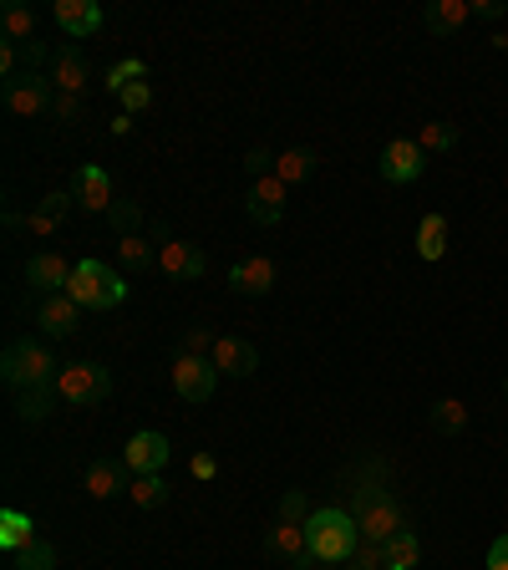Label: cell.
Wrapping results in <instances>:
<instances>
[{
  "label": "cell",
  "mask_w": 508,
  "mask_h": 570,
  "mask_svg": "<svg viewBox=\"0 0 508 570\" xmlns=\"http://www.w3.org/2000/svg\"><path fill=\"white\" fill-rule=\"evenodd\" d=\"M346 494H351V519H357L361 540L386 545L392 535L407 529V510H402L397 494L382 484V463H371V479H357V489H346Z\"/></svg>",
  "instance_id": "cell-1"
},
{
  "label": "cell",
  "mask_w": 508,
  "mask_h": 570,
  "mask_svg": "<svg viewBox=\"0 0 508 570\" xmlns=\"http://www.w3.org/2000/svg\"><path fill=\"white\" fill-rule=\"evenodd\" d=\"M305 540H311V556L326 560V566H346V560L357 556L361 545V529L357 519H351V510H311V519H305Z\"/></svg>",
  "instance_id": "cell-2"
},
{
  "label": "cell",
  "mask_w": 508,
  "mask_h": 570,
  "mask_svg": "<svg viewBox=\"0 0 508 570\" xmlns=\"http://www.w3.org/2000/svg\"><path fill=\"white\" fill-rule=\"evenodd\" d=\"M61 367H67V362H56V351L46 347V342H31V336L11 342V347H5V357H0V377H5L15 392L52 388L56 377H61Z\"/></svg>",
  "instance_id": "cell-3"
},
{
  "label": "cell",
  "mask_w": 508,
  "mask_h": 570,
  "mask_svg": "<svg viewBox=\"0 0 508 570\" xmlns=\"http://www.w3.org/2000/svg\"><path fill=\"white\" fill-rule=\"evenodd\" d=\"M67 295L82 311H112V306H123L127 301V286H123V276H112V265L82 260L77 265V276H71V286H67Z\"/></svg>",
  "instance_id": "cell-4"
},
{
  "label": "cell",
  "mask_w": 508,
  "mask_h": 570,
  "mask_svg": "<svg viewBox=\"0 0 508 570\" xmlns=\"http://www.w3.org/2000/svg\"><path fill=\"white\" fill-rule=\"evenodd\" d=\"M56 392H61V403H71V407H97L112 398V372L97 362H67L61 377H56Z\"/></svg>",
  "instance_id": "cell-5"
},
{
  "label": "cell",
  "mask_w": 508,
  "mask_h": 570,
  "mask_svg": "<svg viewBox=\"0 0 508 570\" xmlns=\"http://www.w3.org/2000/svg\"><path fill=\"white\" fill-rule=\"evenodd\" d=\"M5 108H11L15 118H42V112H52L56 108L52 77H42V71H21V77H11V82H5Z\"/></svg>",
  "instance_id": "cell-6"
},
{
  "label": "cell",
  "mask_w": 508,
  "mask_h": 570,
  "mask_svg": "<svg viewBox=\"0 0 508 570\" xmlns=\"http://www.w3.org/2000/svg\"><path fill=\"white\" fill-rule=\"evenodd\" d=\"M214 382H219V367L208 362V357H173V392H179L183 403H208L214 398Z\"/></svg>",
  "instance_id": "cell-7"
},
{
  "label": "cell",
  "mask_w": 508,
  "mask_h": 570,
  "mask_svg": "<svg viewBox=\"0 0 508 570\" xmlns=\"http://www.w3.org/2000/svg\"><path fill=\"white\" fill-rule=\"evenodd\" d=\"M71 276H77V265H67L56 250H36V255L26 260V286L42 295V301H46V295H61V291H67Z\"/></svg>",
  "instance_id": "cell-8"
},
{
  "label": "cell",
  "mask_w": 508,
  "mask_h": 570,
  "mask_svg": "<svg viewBox=\"0 0 508 570\" xmlns=\"http://www.w3.org/2000/svg\"><path fill=\"white\" fill-rule=\"evenodd\" d=\"M208 270V255L193 245V239H168L158 245V276L168 280H199Z\"/></svg>",
  "instance_id": "cell-9"
},
{
  "label": "cell",
  "mask_w": 508,
  "mask_h": 570,
  "mask_svg": "<svg viewBox=\"0 0 508 570\" xmlns=\"http://www.w3.org/2000/svg\"><path fill=\"white\" fill-rule=\"evenodd\" d=\"M427 168V154L417 148V138H392L382 148V179L386 183H417Z\"/></svg>",
  "instance_id": "cell-10"
},
{
  "label": "cell",
  "mask_w": 508,
  "mask_h": 570,
  "mask_svg": "<svg viewBox=\"0 0 508 570\" xmlns=\"http://www.w3.org/2000/svg\"><path fill=\"white\" fill-rule=\"evenodd\" d=\"M168 454H173V448H168V438H163V433L143 428V433H133V438H127L123 463H127V469H133V479H138V473H158V469H163V463H168Z\"/></svg>",
  "instance_id": "cell-11"
},
{
  "label": "cell",
  "mask_w": 508,
  "mask_h": 570,
  "mask_svg": "<svg viewBox=\"0 0 508 570\" xmlns=\"http://www.w3.org/2000/svg\"><path fill=\"white\" fill-rule=\"evenodd\" d=\"M264 550L280 560H290L295 570H311L316 556H311V540H305V525H290V519H275V529L264 535Z\"/></svg>",
  "instance_id": "cell-12"
},
{
  "label": "cell",
  "mask_w": 508,
  "mask_h": 570,
  "mask_svg": "<svg viewBox=\"0 0 508 570\" xmlns=\"http://www.w3.org/2000/svg\"><path fill=\"white\" fill-rule=\"evenodd\" d=\"M285 194H290V183H280L275 174H264V179L249 183V220L255 224H280L285 220Z\"/></svg>",
  "instance_id": "cell-13"
},
{
  "label": "cell",
  "mask_w": 508,
  "mask_h": 570,
  "mask_svg": "<svg viewBox=\"0 0 508 570\" xmlns=\"http://www.w3.org/2000/svg\"><path fill=\"white\" fill-rule=\"evenodd\" d=\"M275 280H280V270H275V260H270V255H245V260H234V270H229V286L239 295L275 291Z\"/></svg>",
  "instance_id": "cell-14"
},
{
  "label": "cell",
  "mask_w": 508,
  "mask_h": 570,
  "mask_svg": "<svg viewBox=\"0 0 508 570\" xmlns=\"http://www.w3.org/2000/svg\"><path fill=\"white\" fill-rule=\"evenodd\" d=\"M127 463L123 459H92L87 463V473H82V489L92 494V500H112V494H127Z\"/></svg>",
  "instance_id": "cell-15"
},
{
  "label": "cell",
  "mask_w": 508,
  "mask_h": 570,
  "mask_svg": "<svg viewBox=\"0 0 508 570\" xmlns=\"http://www.w3.org/2000/svg\"><path fill=\"white\" fill-rule=\"evenodd\" d=\"M52 15L71 42H82V36H97V31H102V5H97V0H56Z\"/></svg>",
  "instance_id": "cell-16"
},
{
  "label": "cell",
  "mask_w": 508,
  "mask_h": 570,
  "mask_svg": "<svg viewBox=\"0 0 508 570\" xmlns=\"http://www.w3.org/2000/svg\"><path fill=\"white\" fill-rule=\"evenodd\" d=\"M36 326H42L46 336H71L77 326H82V306H77L67 291L46 295V301H36Z\"/></svg>",
  "instance_id": "cell-17"
},
{
  "label": "cell",
  "mask_w": 508,
  "mask_h": 570,
  "mask_svg": "<svg viewBox=\"0 0 508 570\" xmlns=\"http://www.w3.org/2000/svg\"><path fill=\"white\" fill-rule=\"evenodd\" d=\"M71 189H77V204L92 209V214H108L112 209V174L97 164H82L77 168V179H71Z\"/></svg>",
  "instance_id": "cell-18"
},
{
  "label": "cell",
  "mask_w": 508,
  "mask_h": 570,
  "mask_svg": "<svg viewBox=\"0 0 508 570\" xmlns=\"http://www.w3.org/2000/svg\"><path fill=\"white\" fill-rule=\"evenodd\" d=\"M208 362L219 367L224 377H249L255 367H260V351L249 347V342H239V336H219V342H214V357H208Z\"/></svg>",
  "instance_id": "cell-19"
},
{
  "label": "cell",
  "mask_w": 508,
  "mask_h": 570,
  "mask_svg": "<svg viewBox=\"0 0 508 570\" xmlns=\"http://www.w3.org/2000/svg\"><path fill=\"white\" fill-rule=\"evenodd\" d=\"M467 21H473V5L467 0H427V11H422V26L432 36H458Z\"/></svg>",
  "instance_id": "cell-20"
},
{
  "label": "cell",
  "mask_w": 508,
  "mask_h": 570,
  "mask_svg": "<svg viewBox=\"0 0 508 570\" xmlns=\"http://www.w3.org/2000/svg\"><path fill=\"white\" fill-rule=\"evenodd\" d=\"M87 56L82 52H71V46H61V52L52 56V87L56 92H67V98H82V87H87Z\"/></svg>",
  "instance_id": "cell-21"
},
{
  "label": "cell",
  "mask_w": 508,
  "mask_h": 570,
  "mask_svg": "<svg viewBox=\"0 0 508 570\" xmlns=\"http://www.w3.org/2000/svg\"><path fill=\"white\" fill-rule=\"evenodd\" d=\"M417 255L427 265H438L448 255V220L442 214H422V224H417Z\"/></svg>",
  "instance_id": "cell-22"
},
{
  "label": "cell",
  "mask_w": 508,
  "mask_h": 570,
  "mask_svg": "<svg viewBox=\"0 0 508 570\" xmlns=\"http://www.w3.org/2000/svg\"><path fill=\"white\" fill-rule=\"evenodd\" d=\"M0 31H5V42L11 46H26V42H36V11L31 5H5L0 11Z\"/></svg>",
  "instance_id": "cell-23"
},
{
  "label": "cell",
  "mask_w": 508,
  "mask_h": 570,
  "mask_svg": "<svg viewBox=\"0 0 508 570\" xmlns=\"http://www.w3.org/2000/svg\"><path fill=\"white\" fill-rule=\"evenodd\" d=\"M31 540H36V519L21 515V510H0V545L15 556V550H26Z\"/></svg>",
  "instance_id": "cell-24"
},
{
  "label": "cell",
  "mask_w": 508,
  "mask_h": 570,
  "mask_svg": "<svg viewBox=\"0 0 508 570\" xmlns=\"http://www.w3.org/2000/svg\"><path fill=\"white\" fill-rule=\"evenodd\" d=\"M56 398H61V392H56V382H52V388H26L21 398H15V417H21V423H46Z\"/></svg>",
  "instance_id": "cell-25"
},
{
  "label": "cell",
  "mask_w": 508,
  "mask_h": 570,
  "mask_svg": "<svg viewBox=\"0 0 508 570\" xmlns=\"http://www.w3.org/2000/svg\"><path fill=\"white\" fill-rule=\"evenodd\" d=\"M316 174V154L311 148H285V154L275 158V179L280 183H305Z\"/></svg>",
  "instance_id": "cell-26"
},
{
  "label": "cell",
  "mask_w": 508,
  "mask_h": 570,
  "mask_svg": "<svg viewBox=\"0 0 508 570\" xmlns=\"http://www.w3.org/2000/svg\"><path fill=\"white\" fill-rule=\"evenodd\" d=\"M417 560H422V540L413 529H402V535L386 540V570H417Z\"/></svg>",
  "instance_id": "cell-27"
},
{
  "label": "cell",
  "mask_w": 508,
  "mask_h": 570,
  "mask_svg": "<svg viewBox=\"0 0 508 570\" xmlns=\"http://www.w3.org/2000/svg\"><path fill=\"white\" fill-rule=\"evenodd\" d=\"M117 260H123V270H153V265H158V255H153V239L123 235V239H117Z\"/></svg>",
  "instance_id": "cell-28"
},
{
  "label": "cell",
  "mask_w": 508,
  "mask_h": 570,
  "mask_svg": "<svg viewBox=\"0 0 508 570\" xmlns=\"http://www.w3.org/2000/svg\"><path fill=\"white\" fill-rule=\"evenodd\" d=\"M127 494H133V504H138V510H163V504H168V484L158 479V473H138Z\"/></svg>",
  "instance_id": "cell-29"
},
{
  "label": "cell",
  "mask_w": 508,
  "mask_h": 570,
  "mask_svg": "<svg viewBox=\"0 0 508 570\" xmlns=\"http://www.w3.org/2000/svg\"><path fill=\"white\" fill-rule=\"evenodd\" d=\"M432 428L448 433V438H458V433L467 428V407L458 403V398H442V403L432 407Z\"/></svg>",
  "instance_id": "cell-30"
},
{
  "label": "cell",
  "mask_w": 508,
  "mask_h": 570,
  "mask_svg": "<svg viewBox=\"0 0 508 570\" xmlns=\"http://www.w3.org/2000/svg\"><path fill=\"white\" fill-rule=\"evenodd\" d=\"M417 148H422V154H448V148H458V127L453 123H422Z\"/></svg>",
  "instance_id": "cell-31"
},
{
  "label": "cell",
  "mask_w": 508,
  "mask_h": 570,
  "mask_svg": "<svg viewBox=\"0 0 508 570\" xmlns=\"http://www.w3.org/2000/svg\"><path fill=\"white\" fill-rule=\"evenodd\" d=\"M15 570H56V550L36 535L26 550H15Z\"/></svg>",
  "instance_id": "cell-32"
},
{
  "label": "cell",
  "mask_w": 508,
  "mask_h": 570,
  "mask_svg": "<svg viewBox=\"0 0 508 570\" xmlns=\"http://www.w3.org/2000/svg\"><path fill=\"white\" fill-rule=\"evenodd\" d=\"M133 82H148V62H138V56H123V62L108 71V87H112V92H123V87H133Z\"/></svg>",
  "instance_id": "cell-33"
},
{
  "label": "cell",
  "mask_w": 508,
  "mask_h": 570,
  "mask_svg": "<svg viewBox=\"0 0 508 570\" xmlns=\"http://www.w3.org/2000/svg\"><path fill=\"white\" fill-rule=\"evenodd\" d=\"M5 224H11V230H31V235H56V224L61 220H52V214H42V209H31V214H5Z\"/></svg>",
  "instance_id": "cell-34"
},
{
  "label": "cell",
  "mask_w": 508,
  "mask_h": 570,
  "mask_svg": "<svg viewBox=\"0 0 508 570\" xmlns=\"http://www.w3.org/2000/svg\"><path fill=\"white\" fill-rule=\"evenodd\" d=\"M112 224H117V235H138V224H143V209L133 204V199H117V204L108 209Z\"/></svg>",
  "instance_id": "cell-35"
},
{
  "label": "cell",
  "mask_w": 508,
  "mask_h": 570,
  "mask_svg": "<svg viewBox=\"0 0 508 570\" xmlns=\"http://www.w3.org/2000/svg\"><path fill=\"white\" fill-rule=\"evenodd\" d=\"M351 570H386V545H376V540H361L357 545V556L346 560Z\"/></svg>",
  "instance_id": "cell-36"
},
{
  "label": "cell",
  "mask_w": 508,
  "mask_h": 570,
  "mask_svg": "<svg viewBox=\"0 0 508 570\" xmlns=\"http://www.w3.org/2000/svg\"><path fill=\"white\" fill-rule=\"evenodd\" d=\"M280 519H290V525H305L311 519V500H305L301 489H285L280 494Z\"/></svg>",
  "instance_id": "cell-37"
},
{
  "label": "cell",
  "mask_w": 508,
  "mask_h": 570,
  "mask_svg": "<svg viewBox=\"0 0 508 570\" xmlns=\"http://www.w3.org/2000/svg\"><path fill=\"white\" fill-rule=\"evenodd\" d=\"M214 342H219L214 332H204V326H189V332H183V357H214Z\"/></svg>",
  "instance_id": "cell-38"
},
{
  "label": "cell",
  "mask_w": 508,
  "mask_h": 570,
  "mask_svg": "<svg viewBox=\"0 0 508 570\" xmlns=\"http://www.w3.org/2000/svg\"><path fill=\"white\" fill-rule=\"evenodd\" d=\"M117 98H123V112H127V118H138L143 108H153V82H133V87H123Z\"/></svg>",
  "instance_id": "cell-39"
},
{
  "label": "cell",
  "mask_w": 508,
  "mask_h": 570,
  "mask_svg": "<svg viewBox=\"0 0 508 570\" xmlns=\"http://www.w3.org/2000/svg\"><path fill=\"white\" fill-rule=\"evenodd\" d=\"M275 158H280V154H270V148H249V154H245L249 179H264V174H275Z\"/></svg>",
  "instance_id": "cell-40"
},
{
  "label": "cell",
  "mask_w": 508,
  "mask_h": 570,
  "mask_svg": "<svg viewBox=\"0 0 508 570\" xmlns=\"http://www.w3.org/2000/svg\"><path fill=\"white\" fill-rule=\"evenodd\" d=\"M36 209H42V214H52V220H67V209H71V194H61V189H52V194H46V199H42V204H36Z\"/></svg>",
  "instance_id": "cell-41"
},
{
  "label": "cell",
  "mask_w": 508,
  "mask_h": 570,
  "mask_svg": "<svg viewBox=\"0 0 508 570\" xmlns=\"http://www.w3.org/2000/svg\"><path fill=\"white\" fill-rule=\"evenodd\" d=\"M189 473H193V479H204V484H208V479L219 473V459H214V454H193V459H189Z\"/></svg>",
  "instance_id": "cell-42"
},
{
  "label": "cell",
  "mask_w": 508,
  "mask_h": 570,
  "mask_svg": "<svg viewBox=\"0 0 508 570\" xmlns=\"http://www.w3.org/2000/svg\"><path fill=\"white\" fill-rule=\"evenodd\" d=\"M0 77L11 82V77H21V52H15L11 42H0Z\"/></svg>",
  "instance_id": "cell-43"
},
{
  "label": "cell",
  "mask_w": 508,
  "mask_h": 570,
  "mask_svg": "<svg viewBox=\"0 0 508 570\" xmlns=\"http://www.w3.org/2000/svg\"><path fill=\"white\" fill-rule=\"evenodd\" d=\"M56 118H61V123H77V118H82V98H67V92H56Z\"/></svg>",
  "instance_id": "cell-44"
},
{
  "label": "cell",
  "mask_w": 508,
  "mask_h": 570,
  "mask_svg": "<svg viewBox=\"0 0 508 570\" xmlns=\"http://www.w3.org/2000/svg\"><path fill=\"white\" fill-rule=\"evenodd\" d=\"M488 570H508V535H498L494 545H488V560H483Z\"/></svg>",
  "instance_id": "cell-45"
},
{
  "label": "cell",
  "mask_w": 508,
  "mask_h": 570,
  "mask_svg": "<svg viewBox=\"0 0 508 570\" xmlns=\"http://www.w3.org/2000/svg\"><path fill=\"white\" fill-rule=\"evenodd\" d=\"M473 15H478V21H504L508 5H504V0H478V5H473Z\"/></svg>",
  "instance_id": "cell-46"
},
{
  "label": "cell",
  "mask_w": 508,
  "mask_h": 570,
  "mask_svg": "<svg viewBox=\"0 0 508 570\" xmlns=\"http://www.w3.org/2000/svg\"><path fill=\"white\" fill-rule=\"evenodd\" d=\"M494 42H498V46H504V56H508V36H494Z\"/></svg>",
  "instance_id": "cell-47"
},
{
  "label": "cell",
  "mask_w": 508,
  "mask_h": 570,
  "mask_svg": "<svg viewBox=\"0 0 508 570\" xmlns=\"http://www.w3.org/2000/svg\"><path fill=\"white\" fill-rule=\"evenodd\" d=\"M504 403H508V377H504Z\"/></svg>",
  "instance_id": "cell-48"
}]
</instances>
